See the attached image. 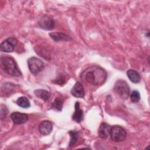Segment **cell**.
<instances>
[{
	"label": "cell",
	"mask_w": 150,
	"mask_h": 150,
	"mask_svg": "<svg viewBox=\"0 0 150 150\" xmlns=\"http://www.w3.org/2000/svg\"><path fill=\"white\" fill-rule=\"evenodd\" d=\"M80 78L84 82L94 86H100L106 81L107 73L103 67L94 65L83 70L80 74Z\"/></svg>",
	"instance_id": "cell-1"
},
{
	"label": "cell",
	"mask_w": 150,
	"mask_h": 150,
	"mask_svg": "<svg viewBox=\"0 0 150 150\" xmlns=\"http://www.w3.org/2000/svg\"><path fill=\"white\" fill-rule=\"evenodd\" d=\"M1 66L5 72L12 76L19 77L22 74L16 61L11 56L1 57Z\"/></svg>",
	"instance_id": "cell-2"
},
{
	"label": "cell",
	"mask_w": 150,
	"mask_h": 150,
	"mask_svg": "<svg viewBox=\"0 0 150 150\" xmlns=\"http://www.w3.org/2000/svg\"><path fill=\"white\" fill-rule=\"evenodd\" d=\"M114 90L122 99L126 100L130 94V88L128 83L124 80L116 81L114 87Z\"/></svg>",
	"instance_id": "cell-3"
},
{
	"label": "cell",
	"mask_w": 150,
	"mask_h": 150,
	"mask_svg": "<svg viewBox=\"0 0 150 150\" xmlns=\"http://www.w3.org/2000/svg\"><path fill=\"white\" fill-rule=\"evenodd\" d=\"M28 65L30 71L33 74H38L45 68L44 63L36 57H31L28 60Z\"/></svg>",
	"instance_id": "cell-4"
},
{
	"label": "cell",
	"mask_w": 150,
	"mask_h": 150,
	"mask_svg": "<svg viewBox=\"0 0 150 150\" xmlns=\"http://www.w3.org/2000/svg\"><path fill=\"white\" fill-rule=\"evenodd\" d=\"M110 136L113 141L119 142L125 139L127 132L120 125H113L111 128Z\"/></svg>",
	"instance_id": "cell-5"
},
{
	"label": "cell",
	"mask_w": 150,
	"mask_h": 150,
	"mask_svg": "<svg viewBox=\"0 0 150 150\" xmlns=\"http://www.w3.org/2000/svg\"><path fill=\"white\" fill-rule=\"evenodd\" d=\"M18 42V40L16 38L13 37L8 38L1 43L0 50L3 52H13L15 46L17 45Z\"/></svg>",
	"instance_id": "cell-6"
},
{
	"label": "cell",
	"mask_w": 150,
	"mask_h": 150,
	"mask_svg": "<svg viewBox=\"0 0 150 150\" xmlns=\"http://www.w3.org/2000/svg\"><path fill=\"white\" fill-rule=\"evenodd\" d=\"M38 24L41 29L46 30H52L55 26V22L53 19L47 15L42 16L39 20Z\"/></svg>",
	"instance_id": "cell-7"
},
{
	"label": "cell",
	"mask_w": 150,
	"mask_h": 150,
	"mask_svg": "<svg viewBox=\"0 0 150 150\" xmlns=\"http://www.w3.org/2000/svg\"><path fill=\"white\" fill-rule=\"evenodd\" d=\"M11 118L14 124H22L28 121V115L26 114L20 112H13L11 114Z\"/></svg>",
	"instance_id": "cell-8"
},
{
	"label": "cell",
	"mask_w": 150,
	"mask_h": 150,
	"mask_svg": "<svg viewBox=\"0 0 150 150\" xmlns=\"http://www.w3.org/2000/svg\"><path fill=\"white\" fill-rule=\"evenodd\" d=\"M53 129V125L49 120L42 121L39 125V131L42 135H47L50 134Z\"/></svg>",
	"instance_id": "cell-9"
},
{
	"label": "cell",
	"mask_w": 150,
	"mask_h": 150,
	"mask_svg": "<svg viewBox=\"0 0 150 150\" xmlns=\"http://www.w3.org/2000/svg\"><path fill=\"white\" fill-rule=\"evenodd\" d=\"M71 94L75 97L83 98L85 95V91L82 84L77 81L71 90Z\"/></svg>",
	"instance_id": "cell-10"
},
{
	"label": "cell",
	"mask_w": 150,
	"mask_h": 150,
	"mask_svg": "<svg viewBox=\"0 0 150 150\" xmlns=\"http://www.w3.org/2000/svg\"><path fill=\"white\" fill-rule=\"evenodd\" d=\"M111 127L106 122H102L99 127L98 134L102 139H106L110 136V129Z\"/></svg>",
	"instance_id": "cell-11"
},
{
	"label": "cell",
	"mask_w": 150,
	"mask_h": 150,
	"mask_svg": "<svg viewBox=\"0 0 150 150\" xmlns=\"http://www.w3.org/2000/svg\"><path fill=\"white\" fill-rule=\"evenodd\" d=\"M75 111L72 115V119L73 121L77 123H80L83 120V111L80 107L79 102H76L74 105Z\"/></svg>",
	"instance_id": "cell-12"
},
{
	"label": "cell",
	"mask_w": 150,
	"mask_h": 150,
	"mask_svg": "<svg viewBox=\"0 0 150 150\" xmlns=\"http://www.w3.org/2000/svg\"><path fill=\"white\" fill-rule=\"evenodd\" d=\"M50 37L54 41L59 42V41H68L70 39V37L63 33V32H51L49 33Z\"/></svg>",
	"instance_id": "cell-13"
},
{
	"label": "cell",
	"mask_w": 150,
	"mask_h": 150,
	"mask_svg": "<svg viewBox=\"0 0 150 150\" xmlns=\"http://www.w3.org/2000/svg\"><path fill=\"white\" fill-rule=\"evenodd\" d=\"M127 75L129 79L134 83H138L141 81L139 74L134 69H129L127 71Z\"/></svg>",
	"instance_id": "cell-14"
},
{
	"label": "cell",
	"mask_w": 150,
	"mask_h": 150,
	"mask_svg": "<svg viewBox=\"0 0 150 150\" xmlns=\"http://www.w3.org/2000/svg\"><path fill=\"white\" fill-rule=\"evenodd\" d=\"M34 94L36 97L44 101L48 100L51 96L50 93L45 89H36L34 91Z\"/></svg>",
	"instance_id": "cell-15"
},
{
	"label": "cell",
	"mask_w": 150,
	"mask_h": 150,
	"mask_svg": "<svg viewBox=\"0 0 150 150\" xmlns=\"http://www.w3.org/2000/svg\"><path fill=\"white\" fill-rule=\"evenodd\" d=\"M16 104L23 108H27L30 106V103L28 98L23 96L20 97L17 99Z\"/></svg>",
	"instance_id": "cell-16"
},
{
	"label": "cell",
	"mask_w": 150,
	"mask_h": 150,
	"mask_svg": "<svg viewBox=\"0 0 150 150\" xmlns=\"http://www.w3.org/2000/svg\"><path fill=\"white\" fill-rule=\"evenodd\" d=\"M63 100L60 97H56L52 104V108L58 111H60L63 105Z\"/></svg>",
	"instance_id": "cell-17"
},
{
	"label": "cell",
	"mask_w": 150,
	"mask_h": 150,
	"mask_svg": "<svg viewBox=\"0 0 150 150\" xmlns=\"http://www.w3.org/2000/svg\"><path fill=\"white\" fill-rule=\"evenodd\" d=\"M69 134L70 136V139L69 143V147H72L74 145L78 139L79 132L76 131H69Z\"/></svg>",
	"instance_id": "cell-18"
},
{
	"label": "cell",
	"mask_w": 150,
	"mask_h": 150,
	"mask_svg": "<svg viewBox=\"0 0 150 150\" xmlns=\"http://www.w3.org/2000/svg\"><path fill=\"white\" fill-rule=\"evenodd\" d=\"M130 98L132 103H137L139 102V101L140 100V98H141V96H140L139 92L137 90L132 91L130 94Z\"/></svg>",
	"instance_id": "cell-19"
},
{
	"label": "cell",
	"mask_w": 150,
	"mask_h": 150,
	"mask_svg": "<svg viewBox=\"0 0 150 150\" xmlns=\"http://www.w3.org/2000/svg\"><path fill=\"white\" fill-rule=\"evenodd\" d=\"M8 113V110L6 105L4 104L1 105V108H0V117L1 119H3L5 118Z\"/></svg>",
	"instance_id": "cell-20"
},
{
	"label": "cell",
	"mask_w": 150,
	"mask_h": 150,
	"mask_svg": "<svg viewBox=\"0 0 150 150\" xmlns=\"http://www.w3.org/2000/svg\"><path fill=\"white\" fill-rule=\"evenodd\" d=\"M4 88L2 87V91L5 92H8V93H10L12 89H13V84L9 83H6L5 84H4Z\"/></svg>",
	"instance_id": "cell-21"
},
{
	"label": "cell",
	"mask_w": 150,
	"mask_h": 150,
	"mask_svg": "<svg viewBox=\"0 0 150 150\" xmlns=\"http://www.w3.org/2000/svg\"><path fill=\"white\" fill-rule=\"evenodd\" d=\"M65 83V79L63 76H59L56 80L55 83H57L59 85L63 84Z\"/></svg>",
	"instance_id": "cell-22"
}]
</instances>
